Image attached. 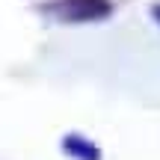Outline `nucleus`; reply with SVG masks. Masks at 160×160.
Returning <instances> with one entry per match:
<instances>
[{
    "instance_id": "1",
    "label": "nucleus",
    "mask_w": 160,
    "mask_h": 160,
    "mask_svg": "<svg viewBox=\"0 0 160 160\" xmlns=\"http://www.w3.org/2000/svg\"><path fill=\"white\" fill-rule=\"evenodd\" d=\"M51 12H57L62 21H98V18L110 15V3L107 0H59V3L48 6Z\"/></svg>"
},
{
    "instance_id": "2",
    "label": "nucleus",
    "mask_w": 160,
    "mask_h": 160,
    "mask_svg": "<svg viewBox=\"0 0 160 160\" xmlns=\"http://www.w3.org/2000/svg\"><path fill=\"white\" fill-rule=\"evenodd\" d=\"M62 148H65V154H71L77 160H101L98 145L92 142V139H86V137H77V133H68V137L62 139Z\"/></svg>"
},
{
    "instance_id": "3",
    "label": "nucleus",
    "mask_w": 160,
    "mask_h": 160,
    "mask_svg": "<svg viewBox=\"0 0 160 160\" xmlns=\"http://www.w3.org/2000/svg\"><path fill=\"white\" fill-rule=\"evenodd\" d=\"M151 15H154V18H157V24H160V3L151 6Z\"/></svg>"
}]
</instances>
